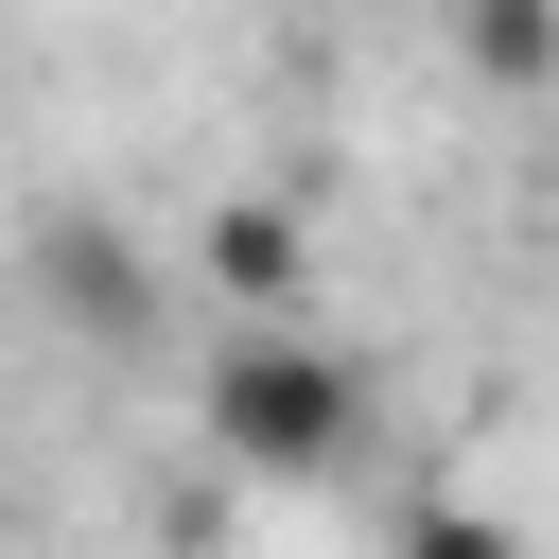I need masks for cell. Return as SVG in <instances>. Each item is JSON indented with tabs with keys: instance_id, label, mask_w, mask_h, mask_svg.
Segmentation results:
<instances>
[{
	"instance_id": "cell-5",
	"label": "cell",
	"mask_w": 559,
	"mask_h": 559,
	"mask_svg": "<svg viewBox=\"0 0 559 559\" xmlns=\"http://www.w3.org/2000/svg\"><path fill=\"white\" fill-rule=\"evenodd\" d=\"M384 559H524V524H507V507H402Z\"/></svg>"
},
{
	"instance_id": "cell-1",
	"label": "cell",
	"mask_w": 559,
	"mask_h": 559,
	"mask_svg": "<svg viewBox=\"0 0 559 559\" xmlns=\"http://www.w3.org/2000/svg\"><path fill=\"white\" fill-rule=\"evenodd\" d=\"M192 419H210V454H227L245 489H314V472L367 454V367L280 314V332H227V349L192 367Z\"/></svg>"
},
{
	"instance_id": "cell-3",
	"label": "cell",
	"mask_w": 559,
	"mask_h": 559,
	"mask_svg": "<svg viewBox=\"0 0 559 559\" xmlns=\"http://www.w3.org/2000/svg\"><path fill=\"white\" fill-rule=\"evenodd\" d=\"M35 262H52V314H70V332H105V349H140V332H157V280H140L105 227H52Z\"/></svg>"
},
{
	"instance_id": "cell-2",
	"label": "cell",
	"mask_w": 559,
	"mask_h": 559,
	"mask_svg": "<svg viewBox=\"0 0 559 559\" xmlns=\"http://www.w3.org/2000/svg\"><path fill=\"white\" fill-rule=\"evenodd\" d=\"M192 280L227 297V332H280V314H297V280H314V227H297V210H262V192H227V210L192 227Z\"/></svg>"
},
{
	"instance_id": "cell-4",
	"label": "cell",
	"mask_w": 559,
	"mask_h": 559,
	"mask_svg": "<svg viewBox=\"0 0 559 559\" xmlns=\"http://www.w3.org/2000/svg\"><path fill=\"white\" fill-rule=\"evenodd\" d=\"M454 52H472L489 87H559V17H542V0H489V17H454Z\"/></svg>"
}]
</instances>
